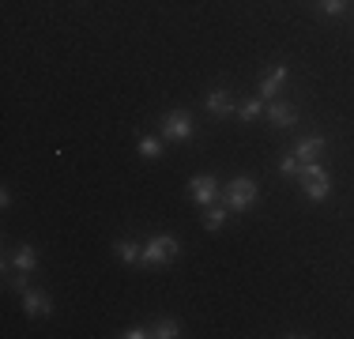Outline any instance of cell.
I'll return each mask as SVG.
<instances>
[{
  "instance_id": "6da1fadb",
  "label": "cell",
  "mask_w": 354,
  "mask_h": 339,
  "mask_svg": "<svg viewBox=\"0 0 354 339\" xmlns=\"http://www.w3.org/2000/svg\"><path fill=\"white\" fill-rule=\"evenodd\" d=\"M177 253H181V241H177L174 234H155L151 241H143L140 264H143V268H162V264H170Z\"/></svg>"
},
{
  "instance_id": "7a4b0ae2",
  "label": "cell",
  "mask_w": 354,
  "mask_h": 339,
  "mask_svg": "<svg viewBox=\"0 0 354 339\" xmlns=\"http://www.w3.org/2000/svg\"><path fill=\"white\" fill-rule=\"evenodd\" d=\"M298 177H301V189H306L309 200H328L332 196V177H328V170L320 163H301Z\"/></svg>"
},
{
  "instance_id": "3957f363",
  "label": "cell",
  "mask_w": 354,
  "mask_h": 339,
  "mask_svg": "<svg viewBox=\"0 0 354 339\" xmlns=\"http://www.w3.org/2000/svg\"><path fill=\"white\" fill-rule=\"evenodd\" d=\"M257 196H260V185L252 181L249 174H241V177H234L230 185H226V208L238 215V211H245V208H252L257 203Z\"/></svg>"
},
{
  "instance_id": "277c9868",
  "label": "cell",
  "mask_w": 354,
  "mask_h": 339,
  "mask_svg": "<svg viewBox=\"0 0 354 339\" xmlns=\"http://www.w3.org/2000/svg\"><path fill=\"white\" fill-rule=\"evenodd\" d=\"M162 140H192V113L189 109H170L162 117Z\"/></svg>"
},
{
  "instance_id": "5b68a950",
  "label": "cell",
  "mask_w": 354,
  "mask_h": 339,
  "mask_svg": "<svg viewBox=\"0 0 354 339\" xmlns=\"http://www.w3.org/2000/svg\"><path fill=\"white\" fill-rule=\"evenodd\" d=\"M189 196H192L196 208H212V203L218 200V181H215L212 174H196L189 181Z\"/></svg>"
},
{
  "instance_id": "8992f818",
  "label": "cell",
  "mask_w": 354,
  "mask_h": 339,
  "mask_svg": "<svg viewBox=\"0 0 354 339\" xmlns=\"http://www.w3.org/2000/svg\"><path fill=\"white\" fill-rule=\"evenodd\" d=\"M19 302H23V313L27 317H53V302H49V294L46 291H23L19 294Z\"/></svg>"
},
{
  "instance_id": "52a82bcc",
  "label": "cell",
  "mask_w": 354,
  "mask_h": 339,
  "mask_svg": "<svg viewBox=\"0 0 354 339\" xmlns=\"http://www.w3.org/2000/svg\"><path fill=\"white\" fill-rule=\"evenodd\" d=\"M320 151H328V136H301V140L294 143V155H298V163H317Z\"/></svg>"
},
{
  "instance_id": "ba28073f",
  "label": "cell",
  "mask_w": 354,
  "mask_h": 339,
  "mask_svg": "<svg viewBox=\"0 0 354 339\" xmlns=\"http://www.w3.org/2000/svg\"><path fill=\"white\" fill-rule=\"evenodd\" d=\"M268 121L275 125V129H294L298 125V109L290 106V102H268Z\"/></svg>"
},
{
  "instance_id": "9c48e42d",
  "label": "cell",
  "mask_w": 354,
  "mask_h": 339,
  "mask_svg": "<svg viewBox=\"0 0 354 339\" xmlns=\"http://www.w3.org/2000/svg\"><path fill=\"white\" fill-rule=\"evenodd\" d=\"M286 75H290V72H286V64H275V68H268V72L264 75H260V98H275V95H279V87H283V83H286Z\"/></svg>"
},
{
  "instance_id": "30bf717a",
  "label": "cell",
  "mask_w": 354,
  "mask_h": 339,
  "mask_svg": "<svg viewBox=\"0 0 354 339\" xmlns=\"http://www.w3.org/2000/svg\"><path fill=\"white\" fill-rule=\"evenodd\" d=\"M207 113L212 117H230L234 113V102L226 95V87H212V95H207Z\"/></svg>"
},
{
  "instance_id": "8fae6325",
  "label": "cell",
  "mask_w": 354,
  "mask_h": 339,
  "mask_svg": "<svg viewBox=\"0 0 354 339\" xmlns=\"http://www.w3.org/2000/svg\"><path fill=\"white\" fill-rule=\"evenodd\" d=\"M113 253L124 260V264H140V257H143V245L136 241V237H121V241H113Z\"/></svg>"
},
{
  "instance_id": "7c38bea8",
  "label": "cell",
  "mask_w": 354,
  "mask_h": 339,
  "mask_svg": "<svg viewBox=\"0 0 354 339\" xmlns=\"http://www.w3.org/2000/svg\"><path fill=\"white\" fill-rule=\"evenodd\" d=\"M12 268H15V271H35V268H38V253H35V245L23 241L19 249H15V257H12Z\"/></svg>"
},
{
  "instance_id": "4fadbf2b",
  "label": "cell",
  "mask_w": 354,
  "mask_h": 339,
  "mask_svg": "<svg viewBox=\"0 0 354 339\" xmlns=\"http://www.w3.org/2000/svg\"><path fill=\"white\" fill-rule=\"evenodd\" d=\"M226 215H230V208H218V203L204 208V230H223Z\"/></svg>"
},
{
  "instance_id": "5bb4252c",
  "label": "cell",
  "mask_w": 354,
  "mask_h": 339,
  "mask_svg": "<svg viewBox=\"0 0 354 339\" xmlns=\"http://www.w3.org/2000/svg\"><path fill=\"white\" fill-rule=\"evenodd\" d=\"M151 336H158V339H177V336H181V324H177V320H170V317H162V320H155V324H151Z\"/></svg>"
},
{
  "instance_id": "9a60e30c",
  "label": "cell",
  "mask_w": 354,
  "mask_h": 339,
  "mask_svg": "<svg viewBox=\"0 0 354 339\" xmlns=\"http://www.w3.org/2000/svg\"><path fill=\"white\" fill-rule=\"evenodd\" d=\"M260 113H264V98H260V95H257V98H249V102H241V106H238V117H241L245 125H249V121H257Z\"/></svg>"
},
{
  "instance_id": "2e32d148",
  "label": "cell",
  "mask_w": 354,
  "mask_h": 339,
  "mask_svg": "<svg viewBox=\"0 0 354 339\" xmlns=\"http://www.w3.org/2000/svg\"><path fill=\"white\" fill-rule=\"evenodd\" d=\"M136 151H140L143 158H158V155H162V140H155V136H140Z\"/></svg>"
},
{
  "instance_id": "e0dca14e",
  "label": "cell",
  "mask_w": 354,
  "mask_h": 339,
  "mask_svg": "<svg viewBox=\"0 0 354 339\" xmlns=\"http://www.w3.org/2000/svg\"><path fill=\"white\" fill-rule=\"evenodd\" d=\"M298 170H301L298 155H283V158H279V174H283V177H298Z\"/></svg>"
},
{
  "instance_id": "ac0fdd59",
  "label": "cell",
  "mask_w": 354,
  "mask_h": 339,
  "mask_svg": "<svg viewBox=\"0 0 354 339\" xmlns=\"http://www.w3.org/2000/svg\"><path fill=\"white\" fill-rule=\"evenodd\" d=\"M147 336H151L147 324H132V328H124V332H121V339H147Z\"/></svg>"
},
{
  "instance_id": "d6986e66",
  "label": "cell",
  "mask_w": 354,
  "mask_h": 339,
  "mask_svg": "<svg viewBox=\"0 0 354 339\" xmlns=\"http://www.w3.org/2000/svg\"><path fill=\"white\" fill-rule=\"evenodd\" d=\"M320 8H324V15H343L347 0H320Z\"/></svg>"
}]
</instances>
